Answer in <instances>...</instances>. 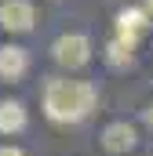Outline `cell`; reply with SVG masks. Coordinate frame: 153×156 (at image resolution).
<instances>
[{"label": "cell", "instance_id": "cell-1", "mask_svg": "<svg viewBox=\"0 0 153 156\" xmlns=\"http://www.w3.org/2000/svg\"><path fill=\"white\" fill-rule=\"evenodd\" d=\"M99 102V91L84 80H62L51 76L44 83V113L55 120V123H76L84 120Z\"/></svg>", "mask_w": 153, "mask_h": 156}, {"label": "cell", "instance_id": "cell-2", "mask_svg": "<svg viewBox=\"0 0 153 156\" xmlns=\"http://www.w3.org/2000/svg\"><path fill=\"white\" fill-rule=\"evenodd\" d=\"M51 58L66 69H80L91 62V40L84 33H62V37L51 44Z\"/></svg>", "mask_w": 153, "mask_h": 156}, {"label": "cell", "instance_id": "cell-3", "mask_svg": "<svg viewBox=\"0 0 153 156\" xmlns=\"http://www.w3.org/2000/svg\"><path fill=\"white\" fill-rule=\"evenodd\" d=\"M37 22L29 0H0V26L7 33H29Z\"/></svg>", "mask_w": 153, "mask_h": 156}, {"label": "cell", "instance_id": "cell-4", "mask_svg": "<svg viewBox=\"0 0 153 156\" xmlns=\"http://www.w3.org/2000/svg\"><path fill=\"white\" fill-rule=\"evenodd\" d=\"M150 15H146V7H128V11H120L117 15V40H124L128 47H135L139 37L150 29Z\"/></svg>", "mask_w": 153, "mask_h": 156}, {"label": "cell", "instance_id": "cell-5", "mask_svg": "<svg viewBox=\"0 0 153 156\" xmlns=\"http://www.w3.org/2000/svg\"><path fill=\"white\" fill-rule=\"evenodd\" d=\"M26 69H29V55H26V47H18V44H4V47H0V76H4V80H22Z\"/></svg>", "mask_w": 153, "mask_h": 156}, {"label": "cell", "instance_id": "cell-6", "mask_svg": "<svg viewBox=\"0 0 153 156\" xmlns=\"http://www.w3.org/2000/svg\"><path fill=\"white\" fill-rule=\"evenodd\" d=\"M135 127L128 123V120H117V123H106V131H102V145H106V153H128V149H135Z\"/></svg>", "mask_w": 153, "mask_h": 156}, {"label": "cell", "instance_id": "cell-7", "mask_svg": "<svg viewBox=\"0 0 153 156\" xmlns=\"http://www.w3.org/2000/svg\"><path fill=\"white\" fill-rule=\"evenodd\" d=\"M22 127H26V105L15 98L0 102V134H18Z\"/></svg>", "mask_w": 153, "mask_h": 156}, {"label": "cell", "instance_id": "cell-8", "mask_svg": "<svg viewBox=\"0 0 153 156\" xmlns=\"http://www.w3.org/2000/svg\"><path fill=\"white\" fill-rule=\"evenodd\" d=\"M106 58H110L113 66H131V47H128L124 40H110V47H106Z\"/></svg>", "mask_w": 153, "mask_h": 156}, {"label": "cell", "instance_id": "cell-9", "mask_svg": "<svg viewBox=\"0 0 153 156\" xmlns=\"http://www.w3.org/2000/svg\"><path fill=\"white\" fill-rule=\"evenodd\" d=\"M0 156H26L22 149H15V145H0Z\"/></svg>", "mask_w": 153, "mask_h": 156}, {"label": "cell", "instance_id": "cell-10", "mask_svg": "<svg viewBox=\"0 0 153 156\" xmlns=\"http://www.w3.org/2000/svg\"><path fill=\"white\" fill-rule=\"evenodd\" d=\"M142 120H146V123H150V127H153V102H150V105H146V109H142Z\"/></svg>", "mask_w": 153, "mask_h": 156}, {"label": "cell", "instance_id": "cell-11", "mask_svg": "<svg viewBox=\"0 0 153 156\" xmlns=\"http://www.w3.org/2000/svg\"><path fill=\"white\" fill-rule=\"evenodd\" d=\"M142 7H146V15H150V18H153V0H146V4H142Z\"/></svg>", "mask_w": 153, "mask_h": 156}]
</instances>
